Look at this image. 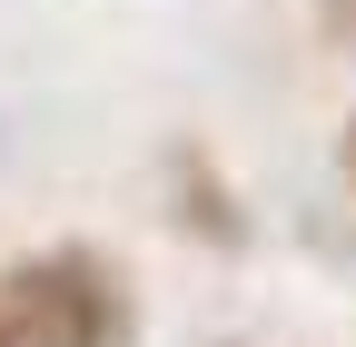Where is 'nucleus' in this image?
<instances>
[{
    "instance_id": "f03ea898",
    "label": "nucleus",
    "mask_w": 356,
    "mask_h": 347,
    "mask_svg": "<svg viewBox=\"0 0 356 347\" xmlns=\"http://www.w3.org/2000/svg\"><path fill=\"white\" fill-rule=\"evenodd\" d=\"M168 179H178V229H198L218 248H248V219H238V199L218 189L208 149H168Z\"/></svg>"
},
{
    "instance_id": "f257e3e1",
    "label": "nucleus",
    "mask_w": 356,
    "mask_h": 347,
    "mask_svg": "<svg viewBox=\"0 0 356 347\" xmlns=\"http://www.w3.org/2000/svg\"><path fill=\"white\" fill-rule=\"evenodd\" d=\"M0 318H10L20 347H129L139 337V308H129V278L99 248H30L0 268Z\"/></svg>"
},
{
    "instance_id": "39448f33",
    "label": "nucleus",
    "mask_w": 356,
    "mask_h": 347,
    "mask_svg": "<svg viewBox=\"0 0 356 347\" xmlns=\"http://www.w3.org/2000/svg\"><path fill=\"white\" fill-rule=\"evenodd\" d=\"M0 347H20V337H10V318H0Z\"/></svg>"
},
{
    "instance_id": "7ed1b4c3",
    "label": "nucleus",
    "mask_w": 356,
    "mask_h": 347,
    "mask_svg": "<svg viewBox=\"0 0 356 347\" xmlns=\"http://www.w3.org/2000/svg\"><path fill=\"white\" fill-rule=\"evenodd\" d=\"M317 30H327V50L356 60V0H317Z\"/></svg>"
},
{
    "instance_id": "20e7f679",
    "label": "nucleus",
    "mask_w": 356,
    "mask_h": 347,
    "mask_svg": "<svg viewBox=\"0 0 356 347\" xmlns=\"http://www.w3.org/2000/svg\"><path fill=\"white\" fill-rule=\"evenodd\" d=\"M346 189H356V119H346Z\"/></svg>"
}]
</instances>
